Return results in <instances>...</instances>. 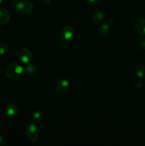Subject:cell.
<instances>
[{"instance_id": "obj_3", "label": "cell", "mask_w": 145, "mask_h": 146, "mask_svg": "<svg viewBox=\"0 0 145 146\" xmlns=\"http://www.w3.org/2000/svg\"><path fill=\"white\" fill-rule=\"evenodd\" d=\"M26 138L30 142H36L39 138V129L35 124H30L25 129Z\"/></svg>"}, {"instance_id": "obj_15", "label": "cell", "mask_w": 145, "mask_h": 146, "mask_svg": "<svg viewBox=\"0 0 145 146\" xmlns=\"http://www.w3.org/2000/svg\"><path fill=\"white\" fill-rule=\"evenodd\" d=\"M9 51V46L6 43H0V55L2 56L7 54Z\"/></svg>"}, {"instance_id": "obj_11", "label": "cell", "mask_w": 145, "mask_h": 146, "mask_svg": "<svg viewBox=\"0 0 145 146\" xmlns=\"http://www.w3.org/2000/svg\"><path fill=\"white\" fill-rule=\"evenodd\" d=\"M105 18H106L105 14L102 11H97V12L94 13L92 17V21L95 23H97V24H99V23L104 21Z\"/></svg>"}, {"instance_id": "obj_16", "label": "cell", "mask_w": 145, "mask_h": 146, "mask_svg": "<svg viewBox=\"0 0 145 146\" xmlns=\"http://www.w3.org/2000/svg\"><path fill=\"white\" fill-rule=\"evenodd\" d=\"M140 47L142 49L145 50V38L142 39V41H140Z\"/></svg>"}, {"instance_id": "obj_12", "label": "cell", "mask_w": 145, "mask_h": 146, "mask_svg": "<svg viewBox=\"0 0 145 146\" xmlns=\"http://www.w3.org/2000/svg\"><path fill=\"white\" fill-rule=\"evenodd\" d=\"M135 74L139 78H144L145 77V65L139 64L135 67Z\"/></svg>"}, {"instance_id": "obj_19", "label": "cell", "mask_w": 145, "mask_h": 146, "mask_svg": "<svg viewBox=\"0 0 145 146\" xmlns=\"http://www.w3.org/2000/svg\"><path fill=\"white\" fill-rule=\"evenodd\" d=\"M86 1H88V2L91 3V4H95V3L98 2V0H86Z\"/></svg>"}, {"instance_id": "obj_20", "label": "cell", "mask_w": 145, "mask_h": 146, "mask_svg": "<svg viewBox=\"0 0 145 146\" xmlns=\"http://www.w3.org/2000/svg\"><path fill=\"white\" fill-rule=\"evenodd\" d=\"M6 2V0H0V5H3Z\"/></svg>"}, {"instance_id": "obj_7", "label": "cell", "mask_w": 145, "mask_h": 146, "mask_svg": "<svg viewBox=\"0 0 145 146\" xmlns=\"http://www.w3.org/2000/svg\"><path fill=\"white\" fill-rule=\"evenodd\" d=\"M69 81L65 79H61L57 81L55 84V90L58 93H63L69 88Z\"/></svg>"}, {"instance_id": "obj_8", "label": "cell", "mask_w": 145, "mask_h": 146, "mask_svg": "<svg viewBox=\"0 0 145 146\" xmlns=\"http://www.w3.org/2000/svg\"><path fill=\"white\" fill-rule=\"evenodd\" d=\"M11 16L6 9L0 7V25H5L9 22Z\"/></svg>"}, {"instance_id": "obj_5", "label": "cell", "mask_w": 145, "mask_h": 146, "mask_svg": "<svg viewBox=\"0 0 145 146\" xmlns=\"http://www.w3.org/2000/svg\"><path fill=\"white\" fill-rule=\"evenodd\" d=\"M18 58L21 62L24 63V64H28L32 60L33 56L29 50L23 49L18 54Z\"/></svg>"}, {"instance_id": "obj_14", "label": "cell", "mask_w": 145, "mask_h": 146, "mask_svg": "<svg viewBox=\"0 0 145 146\" xmlns=\"http://www.w3.org/2000/svg\"><path fill=\"white\" fill-rule=\"evenodd\" d=\"M37 69L38 68L35 64H29L26 67V72L28 74H33L36 72Z\"/></svg>"}, {"instance_id": "obj_18", "label": "cell", "mask_w": 145, "mask_h": 146, "mask_svg": "<svg viewBox=\"0 0 145 146\" xmlns=\"http://www.w3.org/2000/svg\"><path fill=\"white\" fill-rule=\"evenodd\" d=\"M43 4H48L51 3V0H41Z\"/></svg>"}, {"instance_id": "obj_17", "label": "cell", "mask_w": 145, "mask_h": 146, "mask_svg": "<svg viewBox=\"0 0 145 146\" xmlns=\"http://www.w3.org/2000/svg\"><path fill=\"white\" fill-rule=\"evenodd\" d=\"M4 143H5V140H4V138L2 136V135H0V146L4 145Z\"/></svg>"}, {"instance_id": "obj_21", "label": "cell", "mask_w": 145, "mask_h": 146, "mask_svg": "<svg viewBox=\"0 0 145 146\" xmlns=\"http://www.w3.org/2000/svg\"><path fill=\"white\" fill-rule=\"evenodd\" d=\"M11 1H12V2H15V1H16L17 0H11Z\"/></svg>"}, {"instance_id": "obj_10", "label": "cell", "mask_w": 145, "mask_h": 146, "mask_svg": "<svg viewBox=\"0 0 145 146\" xmlns=\"http://www.w3.org/2000/svg\"><path fill=\"white\" fill-rule=\"evenodd\" d=\"M110 31H111L110 26H109L108 24H102L100 27H99V28H98V29L99 35L103 37L107 36L109 34Z\"/></svg>"}, {"instance_id": "obj_4", "label": "cell", "mask_w": 145, "mask_h": 146, "mask_svg": "<svg viewBox=\"0 0 145 146\" xmlns=\"http://www.w3.org/2000/svg\"><path fill=\"white\" fill-rule=\"evenodd\" d=\"M75 30L71 26L63 27L60 32V38L64 42H68L73 38Z\"/></svg>"}, {"instance_id": "obj_13", "label": "cell", "mask_w": 145, "mask_h": 146, "mask_svg": "<svg viewBox=\"0 0 145 146\" xmlns=\"http://www.w3.org/2000/svg\"><path fill=\"white\" fill-rule=\"evenodd\" d=\"M32 119L36 123H40L44 120V114L41 111H35L32 113Z\"/></svg>"}, {"instance_id": "obj_2", "label": "cell", "mask_w": 145, "mask_h": 146, "mask_svg": "<svg viewBox=\"0 0 145 146\" xmlns=\"http://www.w3.org/2000/svg\"><path fill=\"white\" fill-rule=\"evenodd\" d=\"M15 8L18 14L21 15H26L32 11L34 9V4L29 0H23L19 2L16 3Z\"/></svg>"}, {"instance_id": "obj_9", "label": "cell", "mask_w": 145, "mask_h": 146, "mask_svg": "<svg viewBox=\"0 0 145 146\" xmlns=\"http://www.w3.org/2000/svg\"><path fill=\"white\" fill-rule=\"evenodd\" d=\"M134 28L141 36H145V19H139L135 22Z\"/></svg>"}, {"instance_id": "obj_6", "label": "cell", "mask_w": 145, "mask_h": 146, "mask_svg": "<svg viewBox=\"0 0 145 146\" xmlns=\"http://www.w3.org/2000/svg\"><path fill=\"white\" fill-rule=\"evenodd\" d=\"M19 112V108L16 104H9L6 107V113L9 118H15Z\"/></svg>"}, {"instance_id": "obj_1", "label": "cell", "mask_w": 145, "mask_h": 146, "mask_svg": "<svg viewBox=\"0 0 145 146\" xmlns=\"http://www.w3.org/2000/svg\"><path fill=\"white\" fill-rule=\"evenodd\" d=\"M24 72V69L18 63H11L7 67L5 71L6 76L9 79L15 81L21 77Z\"/></svg>"}, {"instance_id": "obj_22", "label": "cell", "mask_w": 145, "mask_h": 146, "mask_svg": "<svg viewBox=\"0 0 145 146\" xmlns=\"http://www.w3.org/2000/svg\"><path fill=\"white\" fill-rule=\"evenodd\" d=\"M0 73H1V68H0Z\"/></svg>"}]
</instances>
